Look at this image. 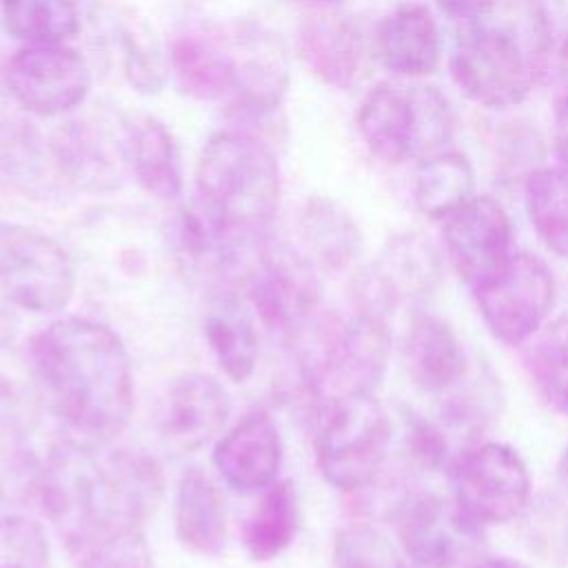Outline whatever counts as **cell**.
<instances>
[{
	"mask_svg": "<svg viewBox=\"0 0 568 568\" xmlns=\"http://www.w3.org/2000/svg\"><path fill=\"white\" fill-rule=\"evenodd\" d=\"M98 448L67 437L49 450L33 475L42 513L75 550L109 532L140 528L162 495V470L153 457Z\"/></svg>",
	"mask_w": 568,
	"mask_h": 568,
	"instance_id": "6da1fadb",
	"label": "cell"
},
{
	"mask_svg": "<svg viewBox=\"0 0 568 568\" xmlns=\"http://www.w3.org/2000/svg\"><path fill=\"white\" fill-rule=\"evenodd\" d=\"M42 399L69 439L104 446L133 410V373L122 339L102 322L64 317L33 337Z\"/></svg>",
	"mask_w": 568,
	"mask_h": 568,
	"instance_id": "7a4b0ae2",
	"label": "cell"
},
{
	"mask_svg": "<svg viewBox=\"0 0 568 568\" xmlns=\"http://www.w3.org/2000/svg\"><path fill=\"white\" fill-rule=\"evenodd\" d=\"M191 213L220 260L266 244L280 204L277 155L260 133L226 126L209 135L193 171Z\"/></svg>",
	"mask_w": 568,
	"mask_h": 568,
	"instance_id": "3957f363",
	"label": "cell"
},
{
	"mask_svg": "<svg viewBox=\"0 0 568 568\" xmlns=\"http://www.w3.org/2000/svg\"><path fill=\"white\" fill-rule=\"evenodd\" d=\"M550 53L552 24L541 0H488L459 22L450 75L473 102L508 109L539 84Z\"/></svg>",
	"mask_w": 568,
	"mask_h": 568,
	"instance_id": "277c9868",
	"label": "cell"
},
{
	"mask_svg": "<svg viewBox=\"0 0 568 568\" xmlns=\"http://www.w3.org/2000/svg\"><path fill=\"white\" fill-rule=\"evenodd\" d=\"M357 131L375 158L399 164L446 149L455 115L437 87L382 82L364 95Z\"/></svg>",
	"mask_w": 568,
	"mask_h": 568,
	"instance_id": "5b68a950",
	"label": "cell"
},
{
	"mask_svg": "<svg viewBox=\"0 0 568 568\" xmlns=\"http://www.w3.org/2000/svg\"><path fill=\"white\" fill-rule=\"evenodd\" d=\"M320 413L315 455L324 479L342 490L368 486L393 444L390 415L373 393L333 399Z\"/></svg>",
	"mask_w": 568,
	"mask_h": 568,
	"instance_id": "8992f818",
	"label": "cell"
},
{
	"mask_svg": "<svg viewBox=\"0 0 568 568\" xmlns=\"http://www.w3.org/2000/svg\"><path fill=\"white\" fill-rule=\"evenodd\" d=\"M390 355L388 320L357 311L348 322L333 326L304 364V384L320 399L375 393Z\"/></svg>",
	"mask_w": 568,
	"mask_h": 568,
	"instance_id": "52a82bcc",
	"label": "cell"
},
{
	"mask_svg": "<svg viewBox=\"0 0 568 568\" xmlns=\"http://www.w3.org/2000/svg\"><path fill=\"white\" fill-rule=\"evenodd\" d=\"M453 504L475 526L506 524L530 501V475L506 444L484 442L459 453L448 466Z\"/></svg>",
	"mask_w": 568,
	"mask_h": 568,
	"instance_id": "ba28073f",
	"label": "cell"
},
{
	"mask_svg": "<svg viewBox=\"0 0 568 568\" xmlns=\"http://www.w3.org/2000/svg\"><path fill=\"white\" fill-rule=\"evenodd\" d=\"M0 288L24 311L55 313L73 297L75 268L51 235L0 220Z\"/></svg>",
	"mask_w": 568,
	"mask_h": 568,
	"instance_id": "9c48e42d",
	"label": "cell"
},
{
	"mask_svg": "<svg viewBox=\"0 0 568 568\" xmlns=\"http://www.w3.org/2000/svg\"><path fill=\"white\" fill-rule=\"evenodd\" d=\"M4 84L18 106L38 118L75 111L91 91V69L67 42L20 47L4 67Z\"/></svg>",
	"mask_w": 568,
	"mask_h": 568,
	"instance_id": "30bf717a",
	"label": "cell"
},
{
	"mask_svg": "<svg viewBox=\"0 0 568 568\" xmlns=\"http://www.w3.org/2000/svg\"><path fill=\"white\" fill-rule=\"evenodd\" d=\"M473 295L493 337L519 346L548 322L555 304V277L541 257L515 253L506 268Z\"/></svg>",
	"mask_w": 568,
	"mask_h": 568,
	"instance_id": "8fae6325",
	"label": "cell"
},
{
	"mask_svg": "<svg viewBox=\"0 0 568 568\" xmlns=\"http://www.w3.org/2000/svg\"><path fill=\"white\" fill-rule=\"evenodd\" d=\"M442 280V260L428 237L404 231L386 240L355 282L357 311L388 320L402 306H417Z\"/></svg>",
	"mask_w": 568,
	"mask_h": 568,
	"instance_id": "7c38bea8",
	"label": "cell"
},
{
	"mask_svg": "<svg viewBox=\"0 0 568 568\" xmlns=\"http://www.w3.org/2000/svg\"><path fill=\"white\" fill-rule=\"evenodd\" d=\"M315 264L288 246L262 244L248 268V297L260 320L277 333L295 335L320 306Z\"/></svg>",
	"mask_w": 568,
	"mask_h": 568,
	"instance_id": "4fadbf2b",
	"label": "cell"
},
{
	"mask_svg": "<svg viewBox=\"0 0 568 568\" xmlns=\"http://www.w3.org/2000/svg\"><path fill=\"white\" fill-rule=\"evenodd\" d=\"M444 246L457 277L477 291L495 280L513 251V224L506 209L490 195H473L444 217Z\"/></svg>",
	"mask_w": 568,
	"mask_h": 568,
	"instance_id": "5bb4252c",
	"label": "cell"
},
{
	"mask_svg": "<svg viewBox=\"0 0 568 568\" xmlns=\"http://www.w3.org/2000/svg\"><path fill=\"white\" fill-rule=\"evenodd\" d=\"M402 552L415 568H453L459 552L479 535L453 501L435 493H413L393 510Z\"/></svg>",
	"mask_w": 568,
	"mask_h": 568,
	"instance_id": "9a60e30c",
	"label": "cell"
},
{
	"mask_svg": "<svg viewBox=\"0 0 568 568\" xmlns=\"http://www.w3.org/2000/svg\"><path fill=\"white\" fill-rule=\"evenodd\" d=\"M169 69L184 95L229 104L240 80L235 24L178 33L169 47Z\"/></svg>",
	"mask_w": 568,
	"mask_h": 568,
	"instance_id": "2e32d148",
	"label": "cell"
},
{
	"mask_svg": "<svg viewBox=\"0 0 568 568\" xmlns=\"http://www.w3.org/2000/svg\"><path fill=\"white\" fill-rule=\"evenodd\" d=\"M51 155L69 184L91 193L111 191L129 164L126 126L118 135L89 120L67 122L51 140Z\"/></svg>",
	"mask_w": 568,
	"mask_h": 568,
	"instance_id": "e0dca14e",
	"label": "cell"
},
{
	"mask_svg": "<svg viewBox=\"0 0 568 568\" xmlns=\"http://www.w3.org/2000/svg\"><path fill=\"white\" fill-rule=\"evenodd\" d=\"M373 53L393 75L433 73L442 60V36L430 9L422 2H402L388 11L375 29Z\"/></svg>",
	"mask_w": 568,
	"mask_h": 568,
	"instance_id": "ac0fdd59",
	"label": "cell"
},
{
	"mask_svg": "<svg viewBox=\"0 0 568 568\" xmlns=\"http://www.w3.org/2000/svg\"><path fill=\"white\" fill-rule=\"evenodd\" d=\"M280 459V433L266 410H253L242 417L217 442L213 453L220 475L240 493H257L273 486Z\"/></svg>",
	"mask_w": 568,
	"mask_h": 568,
	"instance_id": "d6986e66",
	"label": "cell"
},
{
	"mask_svg": "<svg viewBox=\"0 0 568 568\" xmlns=\"http://www.w3.org/2000/svg\"><path fill=\"white\" fill-rule=\"evenodd\" d=\"M402 355L413 386L426 395L453 393L468 375L462 339L450 324L430 313L410 315Z\"/></svg>",
	"mask_w": 568,
	"mask_h": 568,
	"instance_id": "ffe728a7",
	"label": "cell"
},
{
	"mask_svg": "<svg viewBox=\"0 0 568 568\" xmlns=\"http://www.w3.org/2000/svg\"><path fill=\"white\" fill-rule=\"evenodd\" d=\"M229 413V393L213 375H180L173 379L166 393V410L162 424L164 439L175 450H197L222 430Z\"/></svg>",
	"mask_w": 568,
	"mask_h": 568,
	"instance_id": "44dd1931",
	"label": "cell"
},
{
	"mask_svg": "<svg viewBox=\"0 0 568 568\" xmlns=\"http://www.w3.org/2000/svg\"><path fill=\"white\" fill-rule=\"evenodd\" d=\"M297 55L326 87L348 89L362 67L364 42L359 27L337 13L306 18L297 31Z\"/></svg>",
	"mask_w": 568,
	"mask_h": 568,
	"instance_id": "7402d4cb",
	"label": "cell"
},
{
	"mask_svg": "<svg viewBox=\"0 0 568 568\" xmlns=\"http://www.w3.org/2000/svg\"><path fill=\"white\" fill-rule=\"evenodd\" d=\"M126 155L138 184L162 202L182 193V153L173 131L155 115H140L126 124Z\"/></svg>",
	"mask_w": 568,
	"mask_h": 568,
	"instance_id": "603a6c76",
	"label": "cell"
},
{
	"mask_svg": "<svg viewBox=\"0 0 568 568\" xmlns=\"http://www.w3.org/2000/svg\"><path fill=\"white\" fill-rule=\"evenodd\" d=\"M173 521L178 539L184 548L202 557H215L226 541V508L215 481L197 466L182 473L175 501Z\"/></svg>",
	"mask_w": 568,
	"mask_h": 568,
	"instance_id": "cb8c5ba5",
	"label": "cell"
},
{
	"mask_svg": "<svg viewBox=\"0 0 568 568\" xmlns=\"http://www.w3.org/2000/svg\"><path fill=\"white\" fill-rule=\"evenodd\" d=\"M297 233L306 257L315 268L339 273L348 268L362 251V233L351 213L324 195L308 197L297 217Z\"/></svg>",
	"mask_w": 568,
	"mask_h": 568,
	"instance_id": "d4e9b609",
	"label": "cell"
},
{
	"mask_svg": "<svg viewBox=\"0 0 568 568\" xmlns=\"http://www.w3.org/2000/svg\"><path fill=\"white\" fill-rule=\"evenodd\" d=\"M204 337L224 375L237 384L246 382L257 362V335L253 313L233 293H220L209 302Z\"/></svg>",
	"mask_w": 568,
	"mask_h": 568,
	"instance_id": "484cf974",
	"label": "cell"
},
{
	"mask_svg": "<svg viewBox=\"0 0 568 568\" xmlns=\"http://www.w3.org/2000/svg\"><path fill=\"white\" fill-rule=\"evenodd\" d=\"M475 195L470 160L453 149H442L417 162L413 173V202L433 220H444Z\"/></svg>",
	"mask_w": 568,
	"mask_h": 568,
	"instance_id": "4316f807",
	"label": "cell"
},
{
	"mask_svg": "<svg viewBox=\"0 0 568 568\" xmlns=\"http://www.w3.org/2000/svg\"><path fill=\"white\" fill-rule=\"evenodd\" d=\"M524 202L544 246L568 262V166L532 169L524 180Z\"/></svg>",
	"mask_w": 568,
	"mask_h": 568,
	"instance_id": "83f0119b",
	"label": "cell"
},
{
	"mask_svg": "<svg viewBox=\"0 0 568 568\" xmlns=\"http://www.w3.org/2000/svg\"><path fill=\"white\" fill-rule=\"evenodd\" d=\"M300 506L293 481H277L266 488L260 506L244 526V548L253 561H268L282 555L295 539Z\"/></svg>",
	"mask_w": 568,
	"mask_h": 568,
	"instance_id": "f1b7e54d",
	"label": "cell"
},
{
	"mask_svg": "<svg viewBox=\"0 0 568 568\" xmlns=\"http://www.w3.org/2000/svg\"><path fill=\"white\" fill-rule=\"evenodd\" d=\"M524 366L537 395L568 415V315L546 322L524 348Z\"/></svg>",
	"mask_w": 568,
	"mask_h": 568,
	"instance_id": "f546056e",
	"label": "cell"
},
{
	"mask_svg": "<svg viewBox=\"0 0 568 568\" xmlns=\"http://www.w3.org/2000/svg\"><path fill=\"white\" fill-rule=\"evenodd\" d=\"M0 20L24 44L67 42L78 33L80 11L75 0H0Z\"/></svg>",
	"mask_w": 568,
	"mask_h": 568,
	"instance_id": "4dcf8cb0",
	"label": "cell"
},
{
	"mask_svg": "<svg viewBox=\"0 0 568 568\" xmlns=\"http://www.w3.org/2000/svg\"><path fill=\"white\" fill-rule=\"evenodd\" d=\"M42 390L33 362L7 337L0 335V430L27 428L40 408Z\"/></svg>",
	"mask_w": 568,
	"mask_h": 568,
	"instance_id": "1f68e13d",
	"label": "cell"
},
{
	"mask_svg": "<svg viewBox=\"0 0 568 568\" xmlns=\"http://www.w3.org/2000/svg\"><path fill=\"white\" fill-rule=\"evenodd\" d=\"M526 541L544 561L568 564V508L561 499L544 495L524 508Z\"/></svg>",
	"mask_w": 568,
	"mask_h": 568,
	"instance_id": "d6a6232c",
	"label": "cell"
},
{
	"mask_svg": "<svg viewBox=\"0 0 568 568\" xmlns=\"http://www.w3.org/2000/svg\"><path fill=\"white\" fill-rule=\"evenodd\" d=\"M333 568H410L406 555L371 526H346L333 544Z\"/></svg>",
	"mask_w": 568,
	"mask_h": 568,
	"instance_id": "836d02e7",
	"label": "cell"
},
{
	"mask_svg": "<svg viewBox=\"0 0 568 568\" xmlns=\"http://www.w3.org/2000/svg\"><path fill=\"white\" fill-rule=\"evenodd\" d=\"M0 568H51V544L36 519L0 515Z\"/></svg>",
	"mask_w": 568,
	"mask_h": 568,
	"instance_id": "e575fe53",
	"label": "cell"
},
{
	"mask_svg": "<svg viewBox=\"0 0 568 568\" xmlns=\"http://www.w3.org/2000/svg\"><path fill=\"white\" fill-rule=\"evenodd\" d=\"M82 568H151V550L140 528L115 530L87 548Z\"/></svg>",
	"mask_w": 568,
	"mask_h": 568,
	"instance_id": "d590c367",
	"label": "cell"
},
{
	"mask_svg": "<svg viewBox=\"0 0 568 568\" xmlns=\"http://www.w3.org/2000/svg\"><path fill=\"white\" fill-rule=\"evenodd\" d=\"M122 58L129 82L140 93H158L164 84V67L155 49L135 38V31H122Z\"/></svg>",
	"mask_w": 568,
	"mask_h": 568,
	"instance_id": "8d00e7d4",
	"label": "cell"
},
{
	"mask_svg": "<svg viewBox=\"0 0 568 568\" xmlns=\"http://www.w3.org/2000/svg\"><path fill=\"white\" fill-rule=\"evenodd\" d=\"M408 417V433L406 444L410 448V457L422 468H439L446 464V439L442 433L422 417L406 415Z\"/></svg>",
	"mask_w": 568,
	"mask_h": 568,
	"instance_id": "74e56055",
	"label": "cell"
},
{
	"mask_svg": "<svg viewBox=\"0 0 568 568\" xmlns=\"http://www.w3.org/2000/svg\"><path fill=\"white\" fill-rule=\"evenodd\" d=\"M555 151L564 166H568V91L559 95L557 115H555Z\"/></svg>",
	"mask_w": 568,
	"mask_h": 568,
	"instance_id": "f35d334b",
	"label": "cell"
},
{
	"mask_svg": "<svg viewBox=\"0 0 568 568\" xmlns=\"http://www.w3.org/2000/svg\"><path fill=\"white\" fill-rule=\"evenodd\" d=\"M488 0H435V4L439 7V11H444L448 18L462 22L466 18H470L473 13H477Z\"/></svg>",
	"mask_w": 568,
	"mask_h": 568,
	"instance_id": "ab89813d",
	"label": "cell"
},
{
	"mask_svg": "<svg viewBox=\"0 0 568 568\" xmlns=\"http://www.w3.org/2000/svg\"><path fill=\"white\" fill-rule=\"evenodd\" d=\"M468 568H528V566L513 557H486V559L470 564Z\"/></svg>",
	"mask_w": 568,
	"mask_h": 568,
	"instance_id": "60d3db41",
	"label": "cell"
},
{
	"mask_svg": "<svg viewBox=\"0 0 568 568\" xmlns=\"http://www.w3.org/2000/svg\"><path fill=\"white\" fill-rule=\"evenodd\" d=\"M557 71H559V80H561V87H559V95L564 91H568V36L559 49V62H557Z\"/></svg>",
	"mask_w": 568,
	"mask_h": 568,
	"instance_id": "b9f144b4",
	"label": "cell"
},
{
	"mask_svg": "<svg viewBox=\"0 0 568 568\" xmlns=\"http://www.w3.org/2000/svg\"><path fill=\"white\" fill-rule=\"evenodd\" d=\"M557 479H559V484L564 486V490L568 493V446H566L564 453L559 455V462H557Z\"/></svg>",
	"mask_w": 568,
	"mask_h": 568,
	"instance_id": "7bdbcfd3",
	"label": "cell"
},
{
	"mask_svg": "<svg viewBox=\"0 0 568 568\" xmlns=\"http://www.w3.org/2000/svg\"><path fill=\"white\" fill-rule=\"evenodd\" d=\"M304 2H315V4H337L342 0H304Z\"/></svg>",
	"mask_w": 568,
	"mask_h": 568,
	"instance_id": "ee69618b",
	"label": "cell"
}]
</instances>
